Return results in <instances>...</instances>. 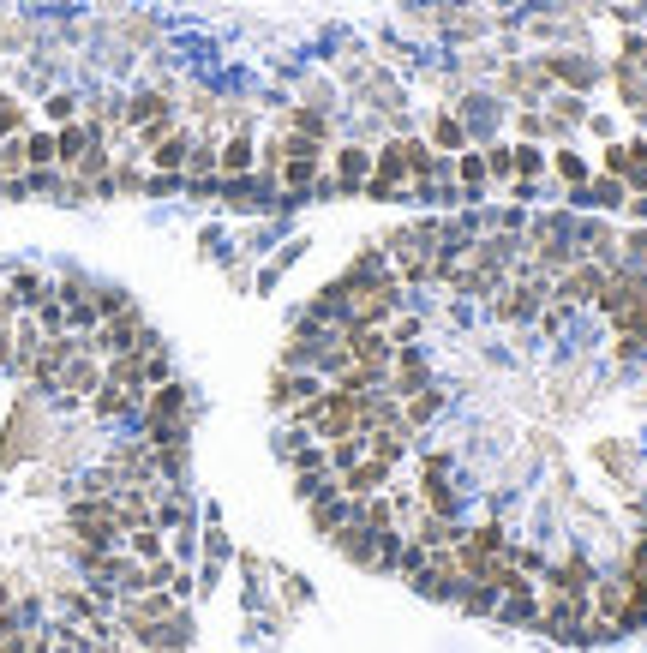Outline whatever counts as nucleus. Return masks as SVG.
<instances>
[{"label":"nucleus","instance_id":"29","mask_svg":"<svg viewBox=\"0 0 647 653\" xmlns=\"http://www.w3.org/2000/svg\"><path fill=\"white\" fill-rule=\"evenodd\" d=\"M126 552H132L138 564H156V558H168V534H162L156 522H150V528H132V534H126Z\"/></svg>","mask_w":647,"mask_h":653},{"label":"nucleus","instance_id":"33","mask_svg":"<svg viewBox=\"0 0 647 653\" xmlns=\"http://www.w3.org/2000/svg\"><path fill=\"white\" fill-rule=\"evenodd\" d=\"M552 174V156L540 144H516V180H546Z\"/></svg>","mask_w":647,"mask_h":653},{"label":"nucleus","instance_id":"4","mask_svg":"<svg viewBox=\"0 0 647 653\" xmlns=\"http://www.w3.org/2000/svg\"><path fill=\"white\" fill-rule=\"evenodd\" d=\"M498 84H504V96H516L522 108H534V102H546V96L558 90L540 54H528V60H504V66H498Z\"/></svg>","mask_w":647,"mask_h":653},{"label":"nucleus","instance_id":"12","mask_svg":"<svg viewBox=\"0 0 647 653\" xmlns=\"http://www.w3.org/2000/svg\"><path fill=\"white\" fill-rule=\"evenodd\" d=\"M630 204V186L618 174H588V186L570 192V210H624Z\"/></svg>","mask_w":647,"mask_h":653},{"label":"nucleus","instance_id":"2","mask_svg":"<svg viewBox=\"0 0 647 653\" xmlns=\"http://www.w3.org/2000/svg\"><path fill=\"white\" fill-rule=\"evenodd\" d=\"M462 564H456V546H444V552H426V564L408 576V588L420 594V600H456L462 594Z\"/></svg>","mask_w":647,"mask_h":653},{"label":"nucleus","instance_id":"17","mask_svg":"<svg viewBox=\"0 0 647 653\" xmlns=\"http://www.w3.org/2000/svg\"><path fill=\"white\" fill-rule=\"evenodd\" d=\"M258 168V138L252 132H228L216 144V174H252Z\"/></svg>","mask_w":647,"mask_h":653},{"label":"nucleus","instance_id":"21","mask_svg":"<svg viewBox=\"0 0 647 653\" xmlns=\"http://www.w3.org/2000/svg\"><path fill=\"white\" fill-rule=\"evenodd\" d=\"M456 114H462V126H468V138H486V144H492V126H498V102H492L486 90H468Z\"/></svg>","mask_w":647,"mask_h":653},{"label":"nucleus","instance_id":"20","mask_svg":"<svg viewBox=\"0 0 647 653\" xmlns=\"http://www.w3.org/2000/svg\"><path fill=\"white\" fill-rule=\"evenodd\" d=\"M546 120H552V132H558V144H564L570 126H588V102H582L576 90H552V96H546Z\"/></svg>","mask_w":647,"mask_h":653},{"label":"nucleus","instance_id":"41","mask_svg":"<svg viewBox=\"0 0 647 653\" xmlns=\"http://www.w3.org/2000/svg\"><path fill=\"white\" fill-rule=\"evenodd\" d=\"M612 360H618V366H636V360H647V342H636V336H612Z\"/></svg>","mask_w":647,"mask_h":653},{"label":"nucleus","instance_id":"44","mask_svg":"<svg viewBox=\"0 0 647 653\" xmlns=\"http://www.w3.org/2000/svg\"><path fill=\"white\" fill-rule=\"evenodd\" d=\"M0 180H6V168H0Z\"/></svg>","mask_w":647,"mask_h":653},{"label":"nucleus","instance_id":"43","mask_svg":"<svg viewBox=\"0 0 647 653\" xmlns=\"http://www.w3.org/2000/svg\"><path fill=\"white\" fill-rule=\"evenodd\" d=\"M624 168H630V144H606V168L600 174H618L624 180Z\"/></svg>","mask_w":647,"mask_h":653},{"label":"nucleus","instance_id":"37","mask_svg":"<svg viewBox=\"0 0 647 653\" xmlns=\"http://www.w3.org/2000/svg\"><path fill=\"white\" fill-rule=\"evenodd\" d=\"M114 192H126V198H144V168L138 162H114Z\"/></svg>","mask_w":647,"mask_h":653},{"label":"nucleus","instance_id":"32","mask_svg":"<svg viewBox=\"0 0 647 653\" xmlns=\"http://www.w3.org/2000/svg\"><path fill=\"white\" fill-rule=\"evenodd\" d=\"M480 156H486V174L492 180H516V144L492 138V144H480Z\"/></svg>","mask_w":647,"mask_h":653},{"label":"nucleus","instance_id":"6","mask_svg":"<svg viewBox=\"0 0 647 653\" xmlns=\"http://www.w3.org/2000/svg\"><path fill=\"white\" fill-rule=\"evenodd\" d=\"M600 288H606V264H594V258H582V264H570L564 276H552V300L558 306H594L600 300Z\"/></svg>","mask_w":647,"mask_h":653},{"label":"nucleus","instance_id":"7","mask_svg":"<svg viewBox=\"0 0 647 653\" xmlns=\"http://www.w3.org/2000/svg\"><path fill=\"white\" fill-rule=\"evenodd\" d=\"M594 582H600L594 558H588V552H564V558H552V564H546L540 594H594Z\"/></svg>","mask_w":647,"mask_h":653},{"label":"nucleus","instance_id":"13","mask_svg":"<svg viewBox=\"0 0 647 653\" xmlns=\"http://www.w3.org/2000/svg\"><path fill=\"white\" fill-rule=\"evenodd\" d=\"M426 384H438L426 348H420V342H414V348H396V360H390V390H396V396H414V390H426Z\"/></svg>","mask_w":647,"mask_h":653},{"label":"nucleus","instance_id":"10","mask_svg":"<svg viewBox=\"0 0 647 653\" xmlns=\"http://www.w3.org/2000/svg\"><path fill=\"white\" fill-rule=\"evenodd\" d=\"M318 390H324L318 372H306V366H276V378H270V408H276V414H294V408L312 402Z\"/></svg>","mask_w":647,"mask_h":653},{"label":"nucleus","instance_id":"24","mask_svg":"<svg viewBox=\"0 0 647 653\" xmlns=\"http://www.w3.org/2000/svg\"><path fill=\"white\" fill-rule=\"evenodd\" d=\"M0 288L18 300V312H30V306L48 294V276H42V270H30V264H18V270H6V276H0Z\"/></svg>","mask_w":647,"mask_h":653},{"label":"nucleus","instance_id":"25","mask_svg":"<svg viewBox=\"0 0 647 653\" xmlns=\"http://www.w3.org/2000/svg\"><path fill=\"white\" fill-rule=\"evenodd\" d=\"M282 120H288V132L330 144V114H324V108H312V102H288V108H282Z\"/></svg>","mask_w":647,"mask_h":653},{"label":"nucleus","instance_id":"1","mask_svg":"<svg viewBox=\"0 0 647 653\" xmlns=\"http://www.w3.org/2000/svg\"><path fill=\"white\" fill-rule=\"evenodd\" d=\"M546 306H552V276H540V270H528V276H504L498 294L486 300V312H492L498 324H534Z\"/></svg>","mask_w":647,"mask_h":653},{"label":"nucleus","instance_id":"14","mask_svg":"<svg viewBox=\"0 0 647 653\" xmlns=\"http://www.w3.org/2000/svg\"><path fill=\"white\" fill-rule=\"evenodd\" d=\"M390 474H396V468H384L378 456H360V462H348V468L336 474V486H342V498H372V492L390 486Z\"/></svg>","mask_w":647,"mask_h":653},{"label":"nucleus","instance_id":"15","mask_svg":"<svg viewBox=\"0 0 647 653\" xmlns=\"http://www.w3.org/2000/svg\"><path fill=\"white\" fill-rule=\"evenodd\" d=\"M504 630H534L540 624V582H522V588H510L504 600H498V612H492Z\"/></svg>","mask_w":647,"mask_h":653},{"label":"nucleus","instance_id":"8","mask_svg":"<svg viewBox=\"0 0 647 653\" xmlns=\"http://www.w3.org/2000/svg\"><path fill=\"white\" fill-rule=\"evenodd\" d=\"M282 186H276V174H264V168H252V174H222L216 180V198L228 204V210H258V204H270Z\"/></svg>","mask_w":647,"mask_h":653},{"label":"nucleus","instance_id":"38","mask_svg":"<svg viewBox=\"0 0 647 653\" xmlns=\"http://www.w3.org/2000/svg\"><path fill=\"white\" fill-rule=\"evenodd\" d=\"M168 192H186V174H162V168H150V174H144V198H168Z\"/></svg>","mask_w":647,"mask_h":653},{"label":"nucleus","instance_id":"3","mask_svg":"<svg viewBox=\"0 0 647 653\" xmlns=\"http://www.w3.org/2000/svg\"><path fill=\"white\" fill-rule=\"evenodd\" d=\"M647 300V270H636V264H612L606 270V288H600V300H594V312L612 324V318H624L630 306H642Z\"/></svg>","mask_w":647,"mask_h":653},{"label":"nucleus","instance_id":"39","mask_svg":"<svg viewBox=\"0 0 647 653\" xmlns=\"http://www.w3.org/2000/svg\"><path fill=\"white\" fill-rule=\"evenodd\" d=\"M18 132H24V102L0 96V138H18Z\"/></svg>","mask_w":647,"mask_h":653},{"label":"nucleus","instance_id":"28","mask_svg":"<svg viewBox=\"0 0 647 653\" xmlns=\"http://www.w3.org/2000/svg\"><path fill=\"white\" fill-rule=\"evenodd\" d=\"M372 540H378V534H366L360 522H348V528H342V534H336L330 546H336V552H342L348 564H360V570H372Z\"/></svg>","mask_w":647,"mask_h":653},{"label":"nucleus","instance_id":"35","mask_svg":"<svg viewBox=\"0 0 647 653\" xmlns=\"http://www.w3.org/2000/svg\"><path fill=\"white\" fill-rule=\"evenodd\" d=\"M384 330H390V342H396V348H414V342H420V336H426V324H420V318H414V312H396V318H390V324H384Z\"/></svg>","mask_w":647,"mask_h":653},{"label":"nucleus","instance_id":"22","mask_svg":"<svg viewBox=\"0 0 647 653\" xmlns=\"http://www.w3.org/2000/svg\"><path fill=\"white\" fill-rule=\"evenodd\" d=\"M456 186H462V204H480V198H486V186H492V174H486V156H480L474 144L456 156Z\"/></svg>","mask_w":647,"mask_h":653},{"label":"nucleus","instance_id":"30","mask_svg":"<svg viewBox=\"0 0 647 653\" xmlns=\"http://www.w3.org/2000/svg\"><path fill=\"white\" fill-rule=\"evenodd\" d=\"M498 600H504V594H498L492 582H462V594H456V606H462L468 618H492V612H498Z\"/></svg>","mask_w":647,"mask_h":653},{"label":"nucleus","instance_id":"23","mask_svg":"<svg viewBox=\"0 0 647 653\" xmlns=\"http://www.w3.org/2000/svg\"><path fill=\"white\" fill-rule=\"evenodd\" d=\"M432 150H444V156H462L474 138H468V126H462V114L456 108H444V114H432V138H426Z\"/></svg>","mask_w":647,"mask_h":653},{"label":"nucleus","instance_id":"9","mask_svg":"<svg viewBox=\"0 0 647 653\" xmlns=\"http://www.w3.org/2000/svg\"><path fill=\"white\" fill-rule=\"evenodd\" d=\"M96 390H102V360H96L90 348H78V354L60 366V402L78 408V402H90Z\"/></svg>","mask_w":647,"mask_h":653},{"label":"nucleus","instance_id":"5","mask_svg":"<svg viewBox=\"0 0 647 653\" xmlns=\"http://www.w3.org/2000/svg\"><path fill=\"white\" fill-rule=\"evenodd\" d=\"M540 60H546V72H552V84H558V90L588 96V90L600 84V60H588L582 48H546Z\"/></svg>","mask_w":647,"mask_h":653},{"label":"nucleus","instance_id":"18","mask_svg":"<svg viewBox=\"0 0 647 653\" xmlns=\"http://www.w3.org/2000/svg\"><path fill=\"white\" fill-rule=\"evenodd\" d=\"M444 402H450V396H444V384H426V390L402 396V426H408V432H426V426L444 414Z\"/></svg>","mask_w":647,"mask_h":653},{"label":"nucleus","instance_id":"19","mask_svg":"<svg viewBox=\"0 0 647 653\" xmlns=\"http://www.w3.org/2000/svg\"><path fill=\"white\" fill-rule=\"evenodd\" d=\"M306 516H312V534L318 540H336L354 522V498H342V492L336 498H318V504H306Z\"/></svg>","mask_w":647,"mask_h":653},{"label":"nucleus","instance_id":"40","mask_svg":"<svg viewBox=\"0 0 647 653\" xmlns=\"http://www.w3.org/2000/svg\"><path fill=\"white\" fill-rule=\"evenodd\" d=\"M126 306H132V294H126V288H108V282L96 288V312H102V318H114V312H126Z\"/></svg>","mask_w":647,"mask_h":653},{"label":"nucleus","instance_id":"27","mask_svg":"<svg viewBox=\"0 0 647 653\" xmlns=\"http://www.w3.org/2000/svg\"><path fill=\"white\" fill-rule=\"evenodd\" d=\"M402 552H408V534H402V528L378 534V540H372V576H396V570H402Z\"/></svg>","mask_w":647,"mask_h":653},{"label":"nucleus","instance_id":"42","mask_svg":"<svg viewBox=\"0 0 647 653\" xmlns=\"http://www.w3.org/2000/svg\"><path fill=\"white\" fill-rule=\"evenodd\" d=\"M624 264H636V270H647V228H636V234H624Z\"/></svg>","mask_w":647,"mask_h":653},{"label":"nucleus","instance_id":"16","mask_svg":"<svg viewBox=\"0 0 647 653\" xmlns=\"http://www.w3.org/2000/svg\"><path fill=\"white\" fill-rule=\"evenodd\" d=\"M162 114H174L168 90H138V96L120 102V132H138V126H150V120H162Z\"/></svg>","mask_w":647,"mask_h":653},{"label":"nucleus","instance_id":"11","mask_svg":"<svg viewBox=\"0 0 647 653\" xmlns=\"http://www.w3.org/2000/svg\"><path fill=\"white\" fill-rule=\"evenodd\" d=\"M330 180H336V198H360L366 174H372V150L366 144H330Z\"/></svg>","mask_w":647,"mask_h":653},{"label":"nucleus","instance_id":"26","mask_svg":"<svg viewBox=\"0 0 647 653\" xmlns=\"http://www.w3.org/2000/svg\"><path fill=\"white\" fill-rule=\"evenodd\" d=\"M192 138H198L192 126H174V132H168V138L150 150V168H162V174H180V168H186V150H192Z\"/></svg>","mask_w":647,"mask_h":653},{"label":"nucleus","instance_id":"36","mask_svg":"<svg viewBox=\"0 0 647 653\" xmlns=\"http://www.w3.org/2000/svg\"><path fill=\"white\" fill-rule=\"evenodd\" d=\"M42 114H48L54 126H72V120H78V96H72V90H54V96L42 102Z\"/></svg>","mask_w":647,"mask_h":653},{"label":"nucleus","instance_id":"31","mask_svg":"<svg viewBox=\"0 0 647 653\" xmlns=\"http://www.w3.org/2000/svg\"><path fill=\"white\" fill-rule=\"evenodd\" d=\"M552 174L576 192V186H588V174H594V168L582 162V150H564V144H558V150H552Z\"/></svg>","mask_w":647,"mask_h":653},{"label":"nucleus","instance_id":"34","mask_svg":"<svg viewBox=\"0 0 647 653\" xmlns=\"http://www.w3.org/2000/svg\"><path fill=\"white\" fill-rule=\"evenodd\" d=\"M516 132H522V144L558 138V132H552V120H546V108H516Z\"/></svg>","mask_w":647,"mask_h":653}]
</instances>
